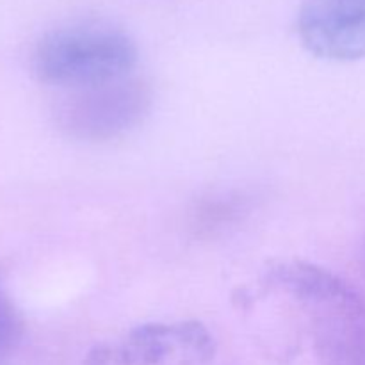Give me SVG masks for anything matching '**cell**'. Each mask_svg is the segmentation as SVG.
<instances>
[{"label":"cell","mask_w":365,"mask_h":365,"mask_svg":"<svg viewBox=\"0 0 365 365\" xmlns=\"http://www.w3.org/2000/svg\"><path fill=\"white\" fill-rule=\"evenodd\" d=\"M138 63L134 39L106 21L53 29L34 48L32 70L41 82L78 89L128 77Z\"/></svg>","instance_id":"1"},{"label":"cell","mask_w":365,"mask_h":365,"mask_svg":"<svg viewBox=\"0 0 365 365\" xmlns=\"http://www.w3.org/2000/svg\"><path fill=\"white\" fill-rule=\"evenodd\" d=\"M150 88L128 77L70 89L56 110L61 130L78 141H109L132 130L148 114Z\"/></svg>","instance_id":"2"},{"label":"cell","mask_w":365,"mask_h":365,"mask_svg":"<svg viewBox=\"0 0 365 365\" xmlns=\"http://www.w3.org/2000/svg\"><path fill=\"white\" fill-rule=\"evenodd\" d=\"M271 287L287 292L294 299L319 307L328 331L351 328L365 321V302L348 282L328 269L299 260H285L269 267Z\"/></svg>","instance_id":"3"},{"label":"cell","mask_w":365,"mask_h":365,"mask_svg":"<svg viewBox=\"0 0 365 365\" xmlns=\"http://www.w3.org/2000/svg\"><path fill=\"white\" fill-rule=\"evenodd\" d=\"M298 34L303 46L321 59H364L365 0H307Z\"/></svg>","instance_id":"4"},{"label":"cell","mask_w":365,"mask_h":365,"mask_svg":"<svg viewBox=\"0 0 365 365\" xmlns=\"http://www.w3.org/2000/svg\"><path fill=\"white\" fill-rule=\"evenodd\" d=\"M175 349H182L196 362H207L214 356V339L196 321L143 324L128 334L118 359L123 365H157Z\"/></svg>","instance_id":"5"},{"label":"cell","mask_w":365,"mask_h":365,"mask_svg":"<svg viewBox=\"0 0 365 365\" xmlns=\"http://www.w3.org/2000/svg\"><path fill=\"white\" fill-rule=\"evenodd\" d=\"M324 341L337 365H365V321Z\"/></svg>","instance_id":"6"},{"label":"cell","mask_w":365,"mask_h":365,"mask_svg":"<svg viewBox=\"0 0 365 365\" xmlns=\"http://www.w3.org/2000/svg\"><path fill=\"white\" fill-rule=\"evenodd\" d=\"M21 324L16 312L4 299H0V360L9 355L20 341Z\"/></svg>","instance_id":"7"}]
</instances>
